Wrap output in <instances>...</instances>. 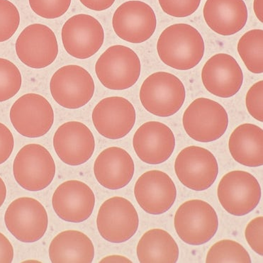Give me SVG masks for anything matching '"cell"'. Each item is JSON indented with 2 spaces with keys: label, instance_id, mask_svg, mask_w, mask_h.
Here are the masks:
<instances>
[{
  "label": "cell",
  "instance_id": "2e32d148",
  "mask_svg": "<svg viewBox=\"0 0 263 263\" xmlns=\"http://www.w3.org/2000/svg\"><path fill=\"white\" fill-rule=\"evenodd\" d=\"M92 119L98 133L109 139L125 137L135 125V108L121 97H109L100 101L92 111Z\"/></svg>",
  "mask_w": 263,
  "mask_h": 263
},
{
  "label": "cell",
  "instance_id": "9a60e30c",
  "mask_svg": "<svg viewBox=\"0 0 263 263\" xmlns=\"http://www.w3.org/2000/svg\"><path fill=\"white\" fill-rule=\"evenodd\" d=\"M112 25L119 38L132 44H141L148 40L156 31V16L148 4L128 1L115 11Z\"/></svg>",
  "mask_w": 263,
  "mask_h": 263
},
{
  "label": "cell",
  "instance_id": "9c48e42d",
  "mask_svg": "<svg viewBox=\"0 0 263 263\" xmlns=\"http://www.w3.org/2000/svg\"><path fill=\"white\" fill-rule=\"evenodd\" d=\"M5 225L20 241L34 242L44 237L47 231L48 217L42 203L31 197L13 201L5 212Z\"/></svg>",
  "mask_w": 263,
  "mask_h": 263
},
{
  "label": "cell",
  "instance_id": "cb8c5ba5",
  "mask_svg": "<svg viewBox=\"0 0 263 263\" xmlns=\"http://www.w3.org/2000/svg\"><path fill=\"white\" fill-rule=\"evenodd\" d=\"M49 257L53 263H90L94 260L95 247L92 240L84 233L65 231L50 242Z\"/></svg>",
  "mask_w": 263,
  "mask_h": 263
},
{
  "label": "cell",
  "instance_id": "44dd1931",
  "mask_svg": "<svg viewBox=\"0 0 263 263\" xmlns=\"http://www.w3.org/2000/svg\"><path fill=\"white\" fill-rule=\"evenodd\" d=\"M201 80L211 94L229 98L240 90L243 74L234 58L229 54L219 53L205 63L201 71Z\"/></svg>",
  "mask_w": 263,
  "mask_h": 263
},
{
  "label": "cell",
  "instance_id": "5b68a950",
  "mask_svg": "<svg viewBox=\"0 0 263 263\" xmlns=\"http://www.w3.org/2000/svg\"><path fill=\"white\" fill-rule=\"evenodd\" d=\"M15 180L24 189L31 192L46 189L55 175V164L49 151L42 145L24 146L13 164Z\"/></svg>",
  "mask_w": 263,
  "mask_h": 263
},
{
  "label": "cell",
  "instance_id": "484cf974",
  "mask_svg": "<svg viewBox=\"0 0 263 263\" xmlns=\"http://www.w3.org/2000/svg\"><path fill=\"white\" fill-rule=\"evenodd\" d=\"M136 254L141 263H175L178 262L179 248L167 231L151 229L140 239Z\"/></svg>",
  "mask_w": 263,
  "mask_h": 263
},
{
  "label": "cell",
  "instance_id": "7c38bea8",
  "mask_svg": "<svg viewBox=\"0 0 263 263\" xmlns=\"http://www.w3.org/2000/svg\"><path fill=\"white\" fill-rule=\"evenodd\" d=\"M175 171L182 184L195 191H204L214 183L219 173L215 156L199 146H189L177 156Z\"/></svg>",
  "mask_w": 263,
  "mask_h": 263
},
{
  "label": "cell",
  "instance_id": "d4e9b609",
  "mask_svg": "<svg viewBox=\"0 0 263 263\" xmlns=\"http://www.w3.org/2000/svg\"><path fill=\"white\" fill-rule=\"evenodd\" d=\"M263 130L251 124L240 125L233 132L229 148L233 158L238 163L249 167L263 165Z\"/></svg>",
  "mask_w": 263,
  "mask_h": 263
},
{
  "label": "cell",
  "instance_id": "f35d334b",
  "mask_svg": "<svg viewBox=\"0 0 263 263\" xmlns=\"http://www.w3.org/2000/svg\"><path fill=\"white\" fill-rule=\"evenodd\" d=\"M254 12L259 21L263 22L262 0H254Z\"/></svg>",
  "mask_w": 263,
  "mask_h": 263
},
{
  "label": "cell",
  "instance_id": "d590c367",
  "mask_svg": "<svg viewBox=\"0 0 263 263\" xmlns=\"http://www.w3.org/2000/svg\"><path fill=\"white\" fill-rule=\"evenodd\" d=\"M14 259V249L5 235L0 233V263H10Z\"/></svg>",
  "mask_w": 263,
  "mask_h": 263
},
{
  "label": "cell",
  "instance_id": "4316f807",
  "mask_svg": "<svg viewBox=\"0 0 263 263\" xmlns=\"http://www.w3.org/2000/svg\"><path fill=\"white\" fill-rule=\"evenodd\" d=\"M263 31L253 29L248 31L238 43V51L246 68L253 73L263 72Z\"/></svg>",
  "mask_w": 263,
  "mask_h": 263
},
{
  "label": "cell",
  "instance_id": "ab89813d",
  "mask_svg": "<svg viewBox=\"0 0 263 263\" xmlns=\"http://www.w3.org/2000/svg\"><path fill=\"white\" fill-rule=\"evenodd\" d=\"M7 197L6 184L3 179L0 178V207L3 206Z\"/></svg>",
  "mask_w": 263,
  "mask_h": 263
},
{
  "label": "cell",
  "instance_id": "7a4b0ae2",
  "mask_svg": "<svg viewBox=\"0 0 263 263\" xmlns=\"http://www.w3.org/2000/svg\"><path fill=\"white\" fill-rule=\"evenodd\" d=\"M140 100L148 112L168 117L178 112L185 100L183 83L174 74L157 72L148 76L140 89Z\"/></svg>",
  "mask_w": 263,
  "mask_h": 263
},
{
  "label": "cell",
  "instance_id": "f1b7e54d",
  "mask_svg": "<svg viewBox=\"0 0 263 263\" xmlns=\"http://www.w3.org/2000/svg\"><path fill=\"white\" fill-rule=\"evenodd\" d=\"M21 72L9 60L0 58V102L10 100L22 87Z\"/></svg>",
  "mask_w": 263,
  "mask_h": 263
},
{
  "label": "cell",
  "instance_id": "603a6c76",
  "mask_svg": "<svg viewBox=\"0 0 263 263\" xmlns=\"http://www.w3.org/2000/svg\"><path fill=\"white\" fill-rule=\"evenodd\" d=\"M204 18L214 32L231 36L245 27L248 9L243 0H206Z\"/></svg>",
  "mask_w": 263,
  "mask_h": 263
},
{
  "label": "cell",
  "instance_id": "f546056e",
  "mask_svg": "<svg viewBox=\"0 0 263 263\" xmlns=\"http://www.w3.org/2000/svg\"><path fill=\"white\" fill-rule=\"evenodd\" d=\"M20 24L18 9L9 0H0V43L12 38Z\"/></svg>",
  "mask_w": 263,
  "mask_h": 263
},
{
  "label": "cell",
  "instance_id": "3957f363",
  "mask_svg": "<svg viewBox=\"0 0 263 263\" xmlns=\"http://www.w3.org/2000/svg\"><path fill=\"white\" fill-rule=\"evenodd\" d=\"M141 61L130 48L115 45L106 50L95 65V72L100 83L112 90L130 88L141 74Z\"/></svg>",
  "mask_w": 263,
  "mask_h": 263
},
{
  "label": "cell",
  "instance_id": "ac0fdd59",
  "mask_svg": "<svg viewBox=\"0 0 263 263\" xmlns=\"http://www.w3.org/2000/svg\"><path fill=\"white\" fill-rule=\"evenodd\" d=\"M53 147L57 156L66 165H83L94 154L95 137L83 123L68 121L54 134Z\"/></svg>",
  "mask_w": 263,
  "mask_h": 263
},
{
  "label": "cell",
  "instance_id": "30bf717a",
  "mask_svg": "<svg viewBox=\"0 0 263 263\" xmlns=\"http://www.w3.org/2000/svg\"><path fill=\"white\" fill-rule=\"evenodd\" d=\"M139 225L135 207L124 197H114L104 201L97 217L101 236L114 243L127 241L135 235Z\"/></svg>",
  "mask_w": 263,
  "mask_h": 263
},
{
  "label": "cell",
  "instance_id": "8fae6325",
  "mask_svg": "<svg viewBox=\"0 0 263 263\" xmlns=\"http://www.w3.org/2000/svg\"><path fill=\"white\" fill-rule=\"evenodd\" d=\"M9 117L18 134L27 138H39L46 135L53 126L54 111L44 97L29 93L14 102Z\"/></svg>",
  "mask_w": 263,
  "mask_h": 263
},
{
  "label": "cell",
  "instance_id": "e0dca14e",
  "mask_svg": "<svg viewBox=\"0 0 263 263\" xmlns=\"http://www.w3.org/2000/svg\"><path fill=\"white\" fill-rule=\"evenodd\" d=\"M134 195L145 212L158 215L167 212L174 204L177 189L168 175L155 170L145 172L138 179Z\"/></svg>",
  "mask_w": 263,
  "mask_h": 263
},
{
  "label": "cell",
  "instance_id": "7402d4cb",
  "mask_svg": "<svg viewBox=\"0 0 263 263\" xmlns=\"http://www.w3.org/2000/svg\"><path fill=\"white\" fill-rule=\"evenodd\" d=\"M135 165L127 151L119 147H109L101 152L95 160L94 173L99 183L109 190H119L133 178Z\"/></svg>",
  "mask_w": 263,
  "mask_h": 263
},
{
  "label": "cell",
  "instance_id": "ffe728a7",
  "mask_svg": "<svg viewBox=\"0 0 263 263\" xmlns=\"http://www.w3.org/2000/svg\"><path fill=\"white\" fill-rule=\"evenodd\" d=\"M133 146L136 155L144 163L150 165L163 163L174 151V134L163 123L148 121L136 130Z\"/></svg>",
  "mask_w": 263,
  "mask_h": 263
},
{
  "label": "cell",
  "instance_id": "4fadbf2b",
  "mask_svg": "<svg viewBox=\"0 0 263 263\" xmlns=\"http://www.w3.org/2000/svg\"><path fill=\"white\" fill-rule=\"evenodd\" d=\"M15 49L24 65L35 69L49 66L59 54L55 33L42 24H33L25 28L16 40Z\"/></svg>",
  "mask_w": 263,
  "mask_h": 263
},
{
  "label": "cell",
  "instance_id": "8d00e7d4",
  "mask_svg": "<svg viewBox=\"0 0 263 263\" xmlns=\"http://www.w3.org/2000/svg\"><path fill=\"white\" fill-rule=\"evenodd\" d=\"M84 6L91 10L104 11L112 6L115 0H80Z\"/></svg>",
  "mask_w": 263,
  "mask_h": 263
},
{
  "label": "cell",
  "instance_id": "277c9868",
  "mask_svg": "<svg viewBox=\"0 0 263 263\" xmlns=\"http://www.w3.org/2000/svg\"><path fill=\"white\" fill-rule=\"evenodd\" d=\"M177 234L186 243L200 246L210 241L216 234L219 221L216 211L201 199L186 201L175 215Z\"/></svg>",
  "mask_w": 263,
  "mask_h": 263
},
{
  "label": "cell",
  "instance_id": "5bb4252c",
  "mask_svg": "<svg viewBox=\"0 0 263 263\" xmlns=\"http://www.w3.org/2000/svg\"><path fill=\"white\" fill-rule=\"evenodd\" d=\"M62 42L69 55L78 59L93 57L104 44L102 24L88 14H77L66 21L62 28Z\"/></svg>",
  "mask_w": 263,
  "mask_h": 263
},
{
  "label": "cell",
  "instance_id": "6da1fadb",
  "mask_svg": "<svg viewBox=\"0 0 263 263\" xmlns=\"http://www.w3.org/2000/svg\"><path fill=\"white\" fill-rule=\"evenodd\" d=\"M157 50L167 66L187 70L197 66L204 57V42L195 27L186 24H173L160 34Z\"/></svg>",
  "mask_w": 263,
  "mask_h": 263
},
{
  "label": "cell",
  "instance_id": "d6986e66",
  "mask_svg": "<svg viewBox=\"0 0 263 263\" xmlns=\"http://www.w3.org/2000/svg\"><path fill=\"white\" fill-rule=\"evenodd\" d=\"M55 214L61 219L80 223L89 219L95 205V196L85 182L69 180L58 186L52 197Z\"/></svg>",
  "mask_w": 263,
  "mask_h": 263
},
{
  "label": "cell",
  "instance_id": "ba28073f",
  "mask_svg": "<svg viewBox=\"0 0 263 263\" xmlns=\"http://www.w3.org/2000/svg\"><path fill=\"white\" fill-rule=\"evenodd\" d=\"M220 204L236 216L249 214L260 202L261 188L257 179L248 172H229L222 178L217 188Z\"/></svg>",
  "mask_w": 263,
  "mask_h": 263
},
{
  "label": "cell",
  "instance_id": "74e56055",
  "mask_svg": "<svg viewBox=\"0 0 263 263\" xmlns=\"http://www.w3.org/2000/svg\"><path fill=\"white\" fill-rule=\"evenodd\" d=\"M100 262H132V261L127 257L115 255L104 257L101 260Z\"/></svg>",
  "mask_w": 263,
  "mask_h": 263
},
{
  "label": "cell",
  "instance_id": "836d02e7",
  "mask_svg": "<svg viewBox=\"0 0 263 263\" xmlns=\"http://www.w3.org/2000/svg\"><path fill=\"white\" fill-rule=\"evenodd\" d=\"M263 217L258 216L249 222L246 228L245 237L251 249L257 254L263 255Z\"/></svg>",
  "mask_w": 263,
  "mask_h": 263
},
{
  "label": "cell",
  "instance_id": "e575fe53",
  "mask_svg": "<svg viewBox=\"0 0 263 263\" xmlns=\"http://www.w3.org/2000/svg\"><path fill=\"white\" fill-rule=\"evenodd\" d=\"M14 136L11 130L0 123V165L6 162L14 150Z\"/></svg>",
  "mask_w": 263,
  "mask_h": 263
},
{
  "label": "cell",
  "instance_id": "4dcf8cb0",
  "mask_svg": "<svg viewBox=\"0 0 263 263\" xmlns=\"http://www.w3.org/2000/svg\"><path fill=\"white\" fill-rule=\"evenodd\" d=\"M30 7L41 17L53 20L64 15L72 0H29Z\"/></svg>",
  "mask_w": 263,
  "mask_h": 263
},
{
  "label": "cell",
  "instance_id": "52a82bcc",
  "mask_svg": "<svg viewBox=\"0 0 263 263\" xmlns=\"http://www.w3.org/2000/svg\"><path fill=\"white\" fill-rule=\"evenodd\" d=\"M50 90L54 100L61 107L77 109L92 100L95 82L90 73L83 67L65 65L52 76Z\"/></svg>",
  "mask_w": 263,
  "mask_h": 263
},
{
  "label": "cell",
  "instance_id": "1f68e13d",
  "mask_svg": "<svg viewBox=\"0 0 263 263\" xmlns=\"http://www.w3.org/2000/svg\"><path fill=\"white\" fill-rule=\"evenodd\" d=\"M163 12L175 17H186L199 8L201 0H158Z\"/></svg>",
  "mask_w": 263,
  "mask_h": 263
},
{
  "label": "cell",
  "instance_id": "83f0119b",
  "mask_svg": "<svg viewBox=\"0 0 263 263\" xmlns=\"http://www.w3.org/2000/svg\"><path fill=\"white\" fill-rule=\"evenodd\" d=\"M206 262L251 263L249 253L238 242L222 240L216 242L207 253Z\"/></svg>",
  "mask_w": 263,
  "mask_h": 263
},
{
  "label": "cell",
  "instance_id": "d6a6232c",
  "mask_svg": "<svg viewBox=\"0 0 263 263\" xmlns=\"http://www.w3.org/2000/svg\"><path fill=\"white\" fill-rule=\"evenodd\" d=\"M263 81L254 84L246 95V108L250 115L257 121H263Z\"/></svg>",
  "mask_w": 263,
  "mask_h": 263
},
{
  "label": "cell",
  "instance_id": "8992f818",
  "mask_svg": "<svg viewBox=\"0 0 263 263\" xmlns=\"http://www.w3.org/2000/svg\"><path fill=\"white\" fill-rule=\"evenodd\" d=\"M182 124L187 135L201 143L220 139L229 125L227 111L221 104L207 98L194 100L184 111Z\"/></svg>",
  "mask_w": 263,
  "mask_h": 263
}]
</instances>
